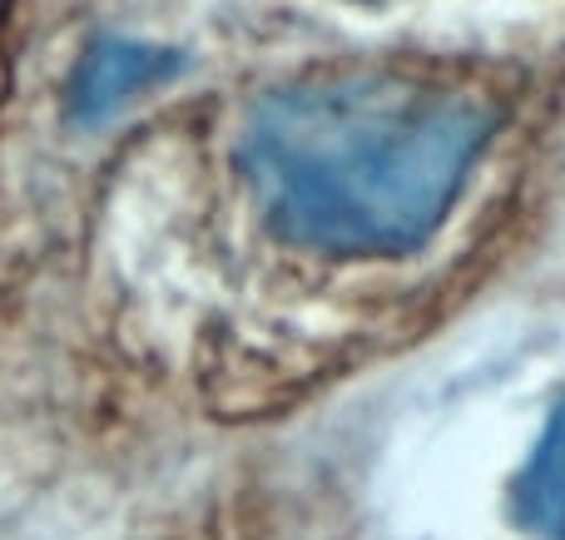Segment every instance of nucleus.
Segmentation results:
<instances>
[{
  "label": "nucleus",
  "instance_id": "obj_2",
  "mask_svg": "<svg viewBox=\"0 0 565 540\" xmlns=\"http://www.w3.org/2000/svg\"><path fill=\"white\" fill-rule=\"evenodd\" d=\"M184 50L154 45V40L99 35L79 50L75 69L65 79V119L75 129H99L115 115H125L135 99L164 89L184 75Z\"/></svg>",
  "mask_w": 565,
  "mask_h": 540
},
{
  "label": "nucleus",
  "instance_id": "obj_3",
  "mask_svg": "<svg viewBox=\"0 0 565 540\" xmlns=\"http://www.w3.org/2000/svg\"><path fill=\"white\" fill-rule=\"evenodd\" d=\"M511 526L531 540H565V397L551 407L546 432L511 476Z\"/></svg>",
  "mask_w": 565,
  "mask_h": 540
},
{
  "label": "nucleus",
  "instance_id": "obj_1",
  "mask_svg": "<svg viewBox=\"0 0 565 540\" xmlns=\"http://www.w3.org/2000/svg\"><path fill=\"white\" fill-rule=\"evenodd\" d=\"M501 129L477 85L397 65L298 75L258 95L238 169L268 234L322 258H412L441 234Z\"/></svg>",
  "mask_w": 565,
  "mask_h": 540
}]
</instances>
